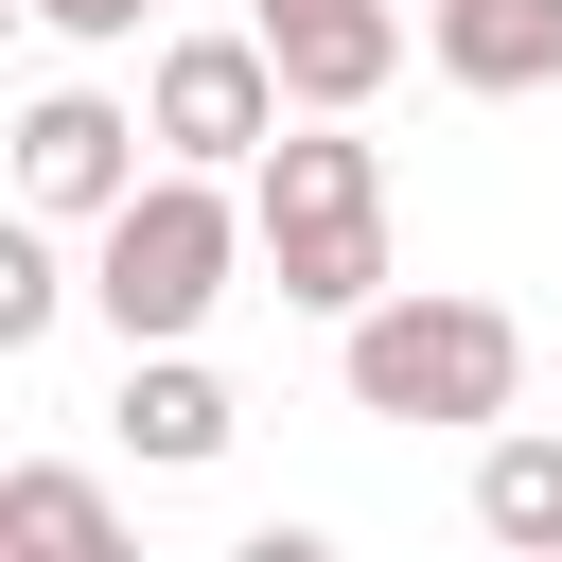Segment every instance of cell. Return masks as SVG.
Listing matches in <instances>:
<instances>
[{"instance_id":"5","label":"cell","mask_w":562,"mask_h":562,"mask_svg":"<svg viewBox=\"0 0 562 562\" xmlns=\"http://www.w3.org/2000/svg\"><path fill=\"white\" fill-rule=\"evenodd\" d=\"M140 140H158L140 105H105V88H35V105H18V193H35V228H123L140 176H158Z\"/></svg>"},{"instance_id":"7","label":"cell","mask_w":562,"mask_h":562,"mask_svg":"<svg viewBox=\"0 0 562 562\" xmlns=\"http://www.w3.org/2000/svg\"><path fill=\"white\" fill-rule=\"evenodd\" d=\"M105 422H123V457H140V474H211L246 404H228L193 351H123V404H105Z\"/></svg>"},{"instance_id":"6","label":"cell","mask_w":562,"mask_h":562,"mask_svg":"<svg viewBox=\"0 0 562 562\" xmlns=\"http://www.w3.org/2000/svg\"><path fill=\"white\" fill-rule=\"evenodd\" d=\"M246 35H263V70H281L299 123H351V105L404 70V0H263Z\"/></svg>"},{"instance_id":"9","label":"cell","mask_w":562,"mask_h":562,"mask_svg":"<svg viewBox=\"0 0 562 562\" xmlns=\"http://www.w3.org/2000/svg\"><path fill=\"white\" fill-rule=\"evenodd\" d=\"M422 35H439V70H457L474 105H527V88H562V0H439Z\"/></svg>"},{"instance_id":"4","label":"cell","mask_w":562,"mask_h":562,"mask_svg":"<svg viewBox=\"0 0 562 562\" xmlns=\"http://www.w3.org/2000/svg\"><path fill=\"white\" fill-rule=\"evenodd\" d=\"M140 123H158L176 176H228V158L263 176V158H281V70H263V35H158Z\"/></svg>"},{"instance_id":"11","label":"cell","mask_w":562,"mask_h":562,"mask_svg":"<svg viewBox=\"0 0 562 562\" xmlns=\"http://www.w3.org/2000/svg\"><path fill=\"white\" fill-rule=\"evenodd\" d=\"M70 299H88V281L53 263V228H18V246H0V351H35V334H53Z\"/></svg>"},{"instance_id":"14","label":"cell","mask_w":562,"mask_h":562,"mask_svg":"<svg viewBox=\"0 0 562 562\" xmlns=\"http://www.w3.org/2000/svg\"><path fill=\"white\" fill-rule=\"evenodd\" d=\"M422 18H439V0H422Z\"/></svg>"},{"instance_id":"3","label":"cell","mask_w":562,"mask_h":562,"mask_svg":"<svg viewBox=\"0 0 562 562\" xmlns=\"http://www.w3.org/2000/svg\"><path fill=\"white\" fill-rule=\"evenodd\" d=\"M246 246H263V228L228 211V176H176V158H158V176H140V211L88 246V299H105V334H123V351H193Z\"/></svg>"},{"instance_id":"10","label":"cell","mask_w":562,"mask_h":562,"mask_svg":"<svg viewBox=\"0 0 562 562\" xmlns=\"http://www.w3.org/2000/svg\"><path fill=\"white\" fill-rule=\"evenodd\" d=\"M474 527H492V562H562V439L544 422L474 439Z\"/></svg>"},{"instance_id":"2","label":"cell","mask_w":562,"mask_h":562,"mask_svg":"<svg viewBox=\"0 0 562 562\" xmlns=\"http://www.w3.org/2000/svg\"><path fill=\"white\" fill-rule=\"evenodd\" d=\"M334 369H351L369 422H509V386H527V316L474 299V281H404L386 316L334 334Z\"/></svg>"},{"instance_id":"13","label":"cell","mask_w":562,"mask_h":562,"mask_svg":"<svg viewBox=\"0 0 562 562\" xmlns=\"http://www.w3.org/2000/svg\"><path fill=\"white\" fill-rule=\"evenodd\" d=\"M228 562H334V527H246Z\"/></svg>"},{"instance_id":"8","label":"cell","mask_w":562,"mask_h":562,"mask_svg":"<svg viewBox=\"0 0 562 562\" xmlns=\"http://www.w3.org/2000/svg\"><path fill=\"white\" fill-rule=\"evenodd\" d=\"M0 562H140V527L105 509L88 457H18L0 474Z\"/></svg>"},{"instance_id":"12","label":"cell","mask_w":562,"mask_h":562,"mask_svg":"<svg viewBox=\"0 0 562 562\" xmlns=\"http://www.w3.org/2000/svg\"><path fill=\"white\" fill-rule=\"evenodd\" d=\"M35 18H53V35H70V53H105V35H140V18H158V0H35Z\"/></svg>"},{"instance_id":"1","label":"cell","mask_w":562,"mask_h":562,"mask_svg":"<svg viewBox=\"0 0 562 562\" xmlns=\"http://www.w3.org/2000/svg\"><path fill=\"white\" fill-rule=\"evenodd\" d=\"M246 228H263V281L299 299V316H386L404 281H386V158L351 140V123H281V158L246 176Z\"/></svg>"}]
</instances>
